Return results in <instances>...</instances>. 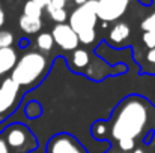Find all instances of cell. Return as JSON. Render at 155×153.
<instances>
[{"mask_svg": "<svg viewBox=\"0 0 155 153\" xmlns=\"http://www.w3.org/2000/svg\"><path fill=\"white\" fill-rule=\"evenodd\" d=\"M142 30L143 32H155V12L148 15L142 21Z\"/></svg>", "mask_w": 155, "mask_h": 153, "instance_id": "d6986e66", "label": "cell"}, {"mask_svg": "<svg viewBox=\"0 0 155 153\" xmlns=\"http://www.w3.org/2000/svg\"><path fill=\"white\" fill-rule=\"evenodd\" d=\"M36 2H38V3H41L44 8H47V6L50 5V2H51V0H36Z\"/></svg>", "mask_w": 155, "mask_h": 153, "instance_id": "484cf974", "label": "cell"}, {"mask_svg": "<svg viewBox=\"0 0 155 153\" xmlns=\"http://www.w3.org/2000/svg\"><path fill=\"white\" fill-rule=\"evenodd\" d=\"M131 33V29L127 23H116L111 29H110V33H108V41L114 45H120L122 42H125L128 39Z\"/></svg>", "mask_w": 155, "mask_h": 153, "instance_id": "30bf717a", "label": "cell"}, {"mask_svg": "<svg viewBox=\"0 0 155 153\" xmlns=\"http://www.w3.org/2000/svg\"><path fill=\"white\" fill-rule=\"evenodd\" d=\"M149 122V102L142 96L133 95L120 102L110 120V134L114 140L139 138Z\"/></svg>", "mask_w": 155, "mask_h": 153, "instance_id": "6da1fadb", "label": "cell"}, {"mask_svg": "<svg viewBox=\"0 0 155 153\" xmlns=\"http://www.w3.org/2000/svg\"><path fill=\"white\" fill-rule=\"evenodd\" d=\"M14 42V35L11 32L6 30H0V48H6L11 47Z\"/></svg>", "mask_w": 155, "mask_h": 153, "instance_id": "ac0fdd59", "label": "cell"}, {"mask_svg": "<svg viewBox=\"0 0 155 153\" xmlns=\"http://www.w3.org/2000/svg\"><path fill=\"white\" fill-rule=\"evenodd\" d=\"M133 153H145V152H143L142 149H136V150H134V152H133Z\"/></svg>", "mask_w": 155, "mask_h": 153, "instance_id": "83f0119b", "label": "cell"}, {"mask_svg": "<svg viewBox=\"0 0 155 153\" xmlns=\"http://www.w3.org/2000/svg\"><path fill=\"white\" fill-rule=\"evenodd\" d=\"M27 137H29V132L24 126H12L8 129V134H6V144L8 147H12V149H20L26 144L27 141Z\"/></svg>", "mask_w": 155, "mask_h": 153, "instance_id": "ba28073f", "label": "cell"}, {"mask_svg": "<svg viewBox=\"0 0 155 153\" xmlns=\"http://www.w3.org/2000/svg\"><path fill=\"white\" fill-rule=\"evenodd\" d=\"M75 2V5H78V6H81V5H84L87 0H74Z\"/></svg>", "mask_w": 155, "mask_h": 153, "instance_id": "4316f807", "label": "cell"}, {"mask_svg": "<svg viewBox=\"0 0 155 153\" xmlns=\"http://www.w3.org/2000/svg\"><path fill=\"white\" fill-rule=\"evenodd\" d=\"M39 113H41V110H39V105H38L36 102H30L29 107L26 108V114H27V117H30V119H35L36 116H39Z\"/></svg>", "mask_w": 155, "mask_h": 153, "instance_id": "44dd1931", "label": "cell"}, {"mask_svg": "<svg viewBox=\"0 0 155 153\" xmlns=\"http://www.w3.org/2000/svg\"><path fill=\"white\" fill-rule=\"evenodd\" d=\"M92 135L97 138V140H104L105 138V132H107V123L103 120H98L94 126H92Z\"/></svg>", "mask_w": 155, "mask_h": 153, "instance_id": "e0dca14e", "label": "cell"}, {"mask_svg": "<svg viewBox=\"0 0 155 153\" xmlns=\"http://www.w3.org/2000/svg\"><path fill=\"white\" fill-rule=\"evenodd\" d=\"M131 0H97V17L103 23L117 21L128 11Z\"/></svg>", "mask_w": 155, "mask_h": 153, "instance_id": "277c9868", "label": "cell"}, {"mask_svg": "<svg viewBox=\"0 0 155 153\" xmlns=\"http://www.w3.org/2000/svg\"><path fill=\"white\" fill-rule=\"evenodd\" d=\"M143 72H149V74H155V48L149 50L145 56V62L142 65Z\"/></svg>", "mask_w": 155, "mask_h": 153, "instance_id": "2e32d148", "label": "cell"}, {"mask_svg": "<svg viewBox=\"0 0 155 153\" xmlns=\"http://www.w3.org/2000/svg\"><path fill=\"white\" fill-rule=\"evenodd\" d=\"M45 9H47V12L50 14L51 20H53V21H56L57 24L65 23V21H66V18H68V14H66L65 8H63V9H59V8H51V6H47Z\"/></svg>", "mask_w": 155, "mask_h": 153, "instance_id": "9a60e30c", "label": "cell"}, {"mask_svg": "<svg viewBox=\"0 0 155 153\" xmlns=\"http://www.w3.org/2000/svg\"><path fill=\"white\" fill-rule=\"evenodd\" d=\"M18 93H20V86L12 78L3 80V83L0 84V116L14 108L18 99Z\"/></svg>", "mask_w": 155, "mask_h": 153, "instance_id": "52a82bcc", "label": "cell"}, {"mask_svg": "<svg viewBox=\"0 0 155 153\" xmlns=\"http://www.w3.org/2000/svg\"><path fill=\"white\" fill-rule=\"evenodd\" d=\"M51 36H53V41L54 44H57L62 50H66V51H74L78 48V36L77 33L69 27V24H56L53 27V32H51Z\"/></svg>", "mask_w": 155, "mask_h": 153, "instance_id": "8992f818", "label": "cell"}, {"mask_svg": "<svg viewBox=\"0 0 155 153\" xmlns=\"http://www.w3.org/2000/svg\"><path fill=\"white\" fill-rule=\"evenodd\" d=\"M143 44L149 50H154L155 48V32H145L143 33Z\"/></svg>", "mask_w": 155, "mask_h": 153, "instance_id": "ffe728a7", "label": "cell"}, {"mask_svg": "<svg viewBox=\"0 0 155 153\" xmlns=\"http://www.w3.org/2000/svg\"><path fill=\"white\" fill-rule=\"evenodd\" d=\"M5 24V12H3V9H2V6H0V27Z\"/></svg>", "mask_w": 155, "mask_h": 153, "instance_id": "d4e9b609", "label": "cell"}, {"mask_svg": "<svg viewBox=\"0 0 155 153\" xmlns=\"http://www.w3.org/2000/svg\"><path fill=\"white\" fill-rule=\"evenodd\" d=\"M42 11H44V6L41 3H38L36 0H29L24 5V15H27V17L41 18L42 17Z\"/></svg>", "mask_w": 155, "mask_h": 153, "instance_id": "4fadbf2b", "label": "cell"}, {"mask_svg": "<svg viewBox=\"0 0 155 153\" xmlns=\"http://www.w3.org/2000/svg\"><path fill=\"white\" fill-rule=\"evenodd\" d=\"M97 0H87L84 5L78 6L69 17V27L77 33L81 44H92L97 38Z\"/></svg>", "mask_w": 155, "mask_h": 153, "instance_id": "3957f363", "label": "cell"}, {"mask_svg": "<svg viewBox=\"0 0 155 153\" xmlns=\"http://www.w3.org/2000/svg\"><path fill=\"white\" fill-rule=\"evenodd\" d=\"M47 153H87V150L69 134H57L50 138L47 144Z\"/></svg>", "mask_w": 155, "mask_h": 153, "instance_id": "5b68a950", "label": "cell"}, {"mask_svg": "<svg viewBox=\"0 0 155 153\" xmlns=\"http://www.w3.org/2000/svg\"><path fill=\"white\" fill-rule=\"evenodd\" d=\"M36 45L41 51H48L53 50V45H54V41H53L51 33H41L38 38H36Z\"/></svg>", "mask_w": 155, "mask_h": 153, "instance_id": "5bb4252c", "label": "cell"}, {"mask_svg": "<svg viewBox=\"0 0 155 153\" xmlns=\"http://www.w3.org/2000/svg\"><path fill=\"white\" fill-rule=\"evenodd\" d=\"M17 62H18L17 51L12 47L0 48V77L5 75L6 72L12 71L14 66L17 65Z\"/></svg>", "mask_w": 155, "mask_h": 153, "instance_id": "9c48e42d", "label": "cell"}, {"mask_svg": "<svg viewBox=\"0 0 155 153\" xmlns=\"http://www.w3.org/2000/svg\"><path fill=\"white\" fill-rule=\"evenodd\" d=\"M18 24H20V29H21L24 33H27V35L38 33V32L41 30V27H42L41 18H32V17H27V15H24V14L20 17Z\"/></svg>", "mask_w": 155, "mask_h": 153, "instance_id": "8fae6325", "label": "cell"}, {"mask_svg": "<svg viewBox=\"0 0 155 153\" xmlns=\"http://www.w3.org/2000/svg\"><path fill=\"white\" fill-rule=\"evenodd\" d=\"M47 74V59L41 53H27L18 59L12 69L11 78L21 86H35Z\"/></svg>", "mask_w": 155, "mask_h": 153, "instance_id": "7a4b0ae2", "label": "cell"}, {"mask_svg": "<svg viewBox=\"0 0 155 153\" xmlns=\"http://www.w3.org/2000/svg\"><path fill=\"white\" fill-rule=\"evenodd\" d=\"M117 144H119V149H120L122 152H130V150L134 149L136 141H134V140H128V138H125V140H119Z\"/></svg>", "mask_w": 155, "mask_h": 153, "instance_id": "7402d4cb", "label": "cell"}, {"mask_svg": "<svg viewBox=\"0 0 155 153\" xmlns=\"http://www.w3.org/2000/svg\"><path fill=\"white\" fill-rule=\"evenodd\" d=\"M65 5H66V0H51L48 6H51V8H59V9H63V8H65Z\"/></svg>", "mask_w": 155, "mask_h": 153, "instance_id": "603a6c76", "label": "cell"}, {"mask_svg": "<svg viewBox=\"0 0 155 153\" xmlns=\"http://www.w3.org/2000/svg\"><path fill=\"white\" fill-rule=\"evenodd\" d=\"M91 62V57H89V53L86 50H74L72 56H71V68L72 71L75 72H81Z\"/></svg>", "mask_w": 155, "mask_h": 153, "instance_id": "7c38bea8", "label": "cell"}, {"mask_svg": "<svg viewBox=\"0 0 155 153\" xmlns=\"http://www.w3.org/2000/svg\"><path fill=\"white\" fill-rule=\"evenodd\" d=\"M0 153H9V147L6 144V141L0 140Z\"/></svg>", "mask_w": 155, "mask_h": 153, "instance_id": "cb8c5ba5", "label": "cell"}]
</instances>
